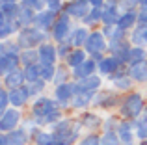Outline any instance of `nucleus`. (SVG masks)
Returning <instances> with one entry per match:
<instances>
[{"label":"nucleus","mask_w":147,"mask_h":145,"mask_svg":"<svg viewBox=\"0 0 147 145\" xmlns=\"http://www.w3.org/2000/svg\"><path fill=\"white\" fill-rule=\"evenodd\" d=\"M30 117L36 121L37 127H45V125L52 127L60 119H63L61 108L54 97H37L30 108Z\"/></svg>","instance_id":"1"},{"label":"nucleus","mask_w":147,"mask_h":145,"mask_svg":"<svg viewBox=\"0 0 147 145\" xmlns=\"http://www.w3.org/2000/svg\"><path fill=\"white\" fill-rule=\"evenodd\" d=\"M80 128H84V127L78 119L63 117V119H60L56 125H52V130L50 132H52L54 138L61 145H73L80 136Z\"/></svg>","instance_id":"2"},{"label":"nucleus","mask_w":147,"mask_h":145,"mask_svg":"<svg viewBox=\"0 0 147 145\" xmlns=\"http://www.w3.org/2000/svg\"><path fill=\"white\" fill-rule=\"evenodd\" d=\"M119 115L121 119L127 121H136L145 115V99L140 91H130L125 99H123L121 106H119Z\"/></svg>","instance_id":"3"},{"label":"nucleus","mask_w":147,"mask_h":145,"mask_svg":"<svg viewBox=\"0 0 147 145\" xmlns=\"http://www.w3.org/2000/svg\"><path fill=\"white\" fill-rule=\"evenodd\" d=\"M50 37V34H45L41 30H37L36 26H30V28H22L17 34V43L22 50H28V48H39L43 43H47Z\"/></svg>","instance_id":"4"},{"label":"nucleus","mask_w":147,"mask_h":145,"mask_svg":"<svg viewBox=\"0 0 147 145\" xmlns=\"http://www.w3.org/2000/svg\"><path fill=\"white\" fill-rule=\"evenodd\" d=\"M71 32H73V28H71V17H69L65 11H61V13L58 15V21L54 22L52 30H50V39H52L56 45L65 43L67 37L71 36Z\"/></svg>","instance_id":"5"},{"label":"nucleus","mask_w":147,"mask_h":145,"mask_svg":"<svg viewBox=\"0 0 147 145\" xmlns=\"http://www.w3.org/2000/svg\"><path fill=\"white\" fill-rule=\"evenodd\" d=\"M84 50L88 52V56H95V54H104V52H108V39L104 37L102 30H91L86 45H84Z\"/></svg>","instance_id":"6"},{"label":"nucleus","mask_w":147,"mask_h":145,"mask_svg":"<svg viewBox=\"0 0 147 145\" xmlns=\"http://www.w3.org/2000/svg\"><path fill=\"white\" fill-rule=\"evenodd\" d=\"M75 97H76L75 82H65V84H61V86L54 87V99H56V102L60 104L61 110L69 108V106H71V101Z\"/></svg>","instance_id":"7"},{"label":"nucleus","mask_w":147,"mask_h":145,"mask_svg":"<svg viewBox=\"0 0 147 145\" xmlns=\"http://www.w3.org/2000/svg\"><path fill=\"white\" fill-rule=\"evenodd\" d=\"M19 123H22V113L19 108H7L4 113H0V130H2V134L17 130Z\"/></svg>","instance_id":"8"},{"label":"nucleus","mask_w":147,"mask_h":145,"mask_svg":"<svg viewBox=\"0 0 147 145\" xmlns=\"http://www.w3.org/2000/svg\"><path fill=\"white\" fill-rule=\"evenodd\" d=\"M63 11L69 15L71 19H78V21H84L86 15L91 11V6L88 0H69L65 4Z\"/></svg>","instance_id":"9"},{"label":"nucleus","mask_w":147,"mask_h":145,"mask_svg":"<svg viewBox=\"0 0 147 145\" xmlns=\"http://www.w3.org/2000/svg\"><path fill=\"white\" fill-rule=\"evenodd\" d=\"M75 86H76V93L95 95L102 87V78H100V75H93V76H88V78H82V80H75Z\"/></svg>","instance_id":"10"},{"label":"nucleus","mask_w":147,"mask_h":145,"mask_svg":"<svg viewBox=\"0 0 147 145\" xmlns=\"http://www.w3.org/2000/svg\"><path fill=\"white\" fill-rule=\"evenodd\" d=\"M123 67H125V65H123V63L119 62L117 58L106 54V56H104V58L97 63V72H99L100 76H108V78H110L112 75H115L117 71H121Z\"/></svg>","instance_id":"11"},{"label":"nucleus","mask_w":147,"mask_h":145,"mask_svg":"<svg viewBox=\"0 0 147 145\" xmlns=\"http://www.w3.org/2000/svg\"><path fill=\"white\" fill-rule=\"evenodd\" d=\"M56 21H58V13H54V11H50V9H43V11H39V13H36L34 26H36L37 30H41V32L49 34Z\"/></svg>","instance_id":"12"},{"label":"nucleus","mask_w":147,"mask_h":145,"mask_svg":"<svg viewBox=\"0 0 147 145\" xmlns=\"http://www.w3.org/2000/svg\"><path fill=\"white\" fill-rule=\"evenodd\" d=\"M37 52H39V63H43V65H56L58 47L52 43V41L43 43L39 48H37Z\"/></svg>","instance_id":"13"},{"label":"nucleus","mask_w":147,"mask_h":145,"mask_svg":"<svg viewBox=\"0 0 147 145\" xmlns=\"http://www.w3.org/2000/svg\"><path fill=\"white\" fill-rule=\"evenodd\" d=\"M102 34L108 39V47L119 45V43H123V41L129 39V32L123 30V28H119V26H102Z\"/></svg>","instance_id":"14"},{"label":"nucleus","mask_w":147,"mask_h":145,"mask_svg":"<svg viewBox=\"0 0 147 145\" xmlns=\"http://www.w3.org/2000/svg\"><path fill=\"white\" fill-rule=\"evenodd\" d=\"M21 56L19 54H0V75L6 76L21 67Z\"/></svg>","instance_id":"15"},{"label":"nucleus","mask_w":147,"mask_h":145,"mask_svg":"<svg viewBox=\"0 0 147 145\" xmlns=\"http://www.w3.org/2000/svg\"><path fill=\"white\" fill-rule=\"evenodd\" d=\"M127 75L130 76V80L136 84H145L147 82V60L144 62L127 65Z\"/></svg>","instance_id":"16"},{"label":"nucleus","mask_w":147,"mask_h":145,"mask_svg":"<svg viewBox=\"0 0 147 145\" xmlns=\"http://www.w3.org/2000/svg\"><path fill=\"white\" fill-rule=\"evenodd\" d=\"M88 37H90V30H88L86 26H76V28H73L71 36L67 37V43L71 45L73 48H84Z\"/></svg>","instance_id":"17"},{"label":"nucleus","mask_w":147,"mask_h":145,"mask_svg":"<svg viewBox=\"0 0 147 145\" xmlns=\"http://www.w3.org/2000/svg\"><path fill=\"white\" fill-rule=\"evenodd\" d=\"M95 71H97V62L91 60V58H88L82 65L71 69V75H73V78H75V80H82V78H88V76H93Z\"/></svg>","instance_id":"18"},{"label":"nucleus","mask_w":147,"mask_h":145,"mask_svg":"<svg viewBox=\"0 0 147 145\" xmlns=\"http://www.w3.org/2000/svg\"><path fill=\"white\" fill-rule=\"evenodd\" d=\"M110 82H112V86L115 87L117 91H129L130 93V89H132V80H130V76L125 72V67H123L121 71H117L115 75H112L110 76Z\"/></svg>","instance_id":"19"},{"label":"nucleus","mask_w":147,"mask_h":145,"mask_svg":"<svg viewBox=\"0 0 147 145\" xmlns=\"http://www.w3.org/2000/svg\"><path fill=\"white\" fill-rule=\"evenodd\" d=\"M30 91H28V86H22V87H17V89H11L9 91V102H11V108H22L26 102L30 101Z\"/></svg>","instance_id":"20"},{"label":"nucleus","mask_w":147,"mask_h":145,"mask_svg":"<svg viewBox=\"0 0 147 145\" xmlns=\"http://www.w3.org/2000/svg\"><path fill=\"white\" fill-rule=\"evenodd\" d=\"M22 86H26V76H24V71L22 69H17V71L4 76V87L7 91L17 89V87H22Z\"/></svg>","instance_id":"21"},{"label":"nucleus","mask_w":147,"mask_h":145,"mask_svg":"<svg viewBox=\"0 0 147 145\" xmlns=\"http://www.w3.org/2000/svg\"><path fill=\"white\" fill-rule=\"evenodd\" d=\"M117 26L123 28V30H127V32H132V30L138 26V9L121 11V17H119Z\"/></svg>","instance_id":"22"},{"label":"nucleus","mask_w":147,"mask_h":145,"mask_svg":"<svg viewBox=\"0 0 147 145\" xmlns=\"http://www.w3.org/2000/svg\"><path fill=\"white\" fill-rule=\"evenodd\" d=\"M117 101L119 99L114 91H99L93 97V106H97V108H110V106L117 104Z\"/></svg>","instance_id":"23"},{"label":"nucleus","mask_w":147,"mask_h":145,"mask_svg":"<svg viewBox=\"0 0 147 145\" xmlns=\"http://www.w3.org/2000/svg\"><path fill=\"white\" fill-rule=\"evenodd\" d=\"M34 21H36V11L21 4V9H19L17 21H15V22H17V26L21 30L22 28H30V26H34Z\"/></svg>","instance_id":"24"},{"label":"nucleus","mask_w":147,"mask_h":145,"mask_svg":"<svg viewBox=\"0 0 147 145\" xmlns=\"http://www.w3.org/2000/svg\"><path fill=\"white\" fill-rule=\"evenodd\" d=\"M7 145H26L30 142V134L24 130V128H17V130L7 132Z\"/></svg>","instance_id":"25"},{"label":"nucleus","mask_w":147,"mask_h":145,"mask_svg":"<svg viewBox=\"0 0 147 145\" xmlns=\"http://www.w3.org/2000/svg\"><path fill=\"white\" fill-rule=\"evenodd\" d=\"M88 58H90V56H88V52L84 50V48H75V50L69 54V58L65 60V65L71 67V69H75V67L82 65V63L86 62Z\"/></svg>","instance_id":"26"},{"label":"nucleus","mask_w":147,"mask_h":145,"mask_svg":"<svg viewBox=\"0 0 147 145\" xmlns=\"http://www.w3.org/2000/svg\"><path fill=\"white\" fill-rule=\"evenodd\" d=\"M129 41H130L132 47H145L147 45V28L136 26V28L129 34Z\"/></svg>","instance_id":"27"},{"label":"nucleus","mask_w":147,"mask_h":145,"mask_svg":"<svg viewBox=\"0 0 147 145\" xmlns=\"http://www.w3.org/2000/svg\"><path fill=\"white\" fill-rule=\"evenodd\" d=\"M19 26L15 21H7V19H0V39L6 41L9 39V36H13V34H19Z\"/></svg>","instance_id":"28"},{"label":"nucleus","mask_w":147,"mask_h":145,"mask_svg":"<svg viewBox=\"0 0 147 145\" xmlns=\"http://www.w3.org/2000/svg\"><path fill=\"white\" fill-rule=\"evenodd\" d=\"M121 11L119 7H104L102 9V26H117Z\"/></svg>","instance_id":"29"},{"label":"nucleus","mask_w":147,"mask_h":145,"mask_svg":"<svg viewBox=\"0 0 147 145\" xmlns=\"http://www.w3.org/2000/svg\"><path fill=\"white\" fill-rule=\"evenodd\" d=\"M93 97L91 93H76V97L71 101V106L75 110H86L88 106H93Z\"/></svg>","instance_id":"30"},{"label":"nucleus","mask_w":147,"mask_h":145,"mask_svg":"<svg viewBox=\"0 0 147 145\" xmlns=\"http://www.w3.org/2000/svg\"><path fill=\"white\" fill-rule=\"evenodd\" d=\"M21 4H0V19H7V21H17Z\"/></svg>","instance_id":"31"},{"label":"nucleus","mask_w":147,"mask_h":145,"mask_svg":"<svg viewBox=\"0 0 147 145\" xmlns=\"http://www.w3.org/2000/svg\"><path fill=\"white\" fill-rule=\"evenodd\" d=\"M102 9L104 7H91V11L82 21V26L90 28V26H95V24H99V22H102Z\"/></svg>","instance_id":"32"},{"label":"nucleus","mask_w":147,"mask_h":145,"mask_svg":"<svg viewBox=\"0 0 147 145\" xmlns=\"http://www.w3.org/2000/svg\"><path fill=\"white\" fill-rule=\"evenodd\" d=\"M21 63H22V67L37 65V63H39V52H37V48H28V50H22L21 52Z\"/></svg>","instance_id":"33"},{"label":"nucleus","mask_w":147,"mask_h":145,"mask_svg":"<svg viewBox=\"0 0 147 145\" xmlns=\"http://www.w3.org/2000/svg\"><path fill=\"white\" fill-rule=\"evenodd\" d=\"M34 142H36V145H61L56 138H54L52 132H45V130L37 132V134L34 136Z\"/></svg>","instance_id":"34"},{"label":"nucleus","mask_w":147,"mask_h":145,"mask_svg":"<svg viewBox=\"0 0 147 145\" xmlns=\"http://www.w3.org/2000/svg\"><path fill=\"white\" fill-rule=\"evenodd\" d=\"M22 48L19 47L17 39H6L0 43V54H19L21 56Z\"/></svg>","instance_id":"35"},{"label":"nucleus","mask_w":147,"mask_h":145,"mask_svg":"<svg viewBox=\"0 0 147 145\" xmlns=\"http://www.w3.org/2000/svg\"><path fill=\"white\" fill-rule=\"evenodd\" d=\"M69 76H73V75H71V71H69L67 67H65V65H58L56 67V75H54V80H52L54 87L69 82Z\"/></svg>","instance_id":"36"},{"label":"nucleus","mask_w":147,"mask_h":145,"mask_svg":"<svg viewBox=\"0 0 147 145\" xmlns=\"http://www.w3.org/2000/svg\"><path fill=\"white\" fill-rule=\"evenodd\" d=\"M78 121L82 123V127H84V128H97V127H100V119H99V115H95V113H91V112L82 113Z\"/></svg>","instance_id":"37"},{"label":"nucleus","mask_w":147,"mask_h":145,"mask_svg":"<svg viewBox=\"0 0 147 145\" xmlns=\"http://www.w3.org/2000/svg\"><path fill=\"white\" fill-rule=\"evenodd\" d=\"M22 71H24V76H26V84H32V82H36V80L41 78V67H39V63H37V65L22 67Z\"/></svg>","instance_id":"38"},{"label":"nucleus","mask_w":147,"mask_h":145,"mask_svg":"<svg viewBox=\"0 0 147 145\" xmlns=\"http://www.w3.org/2000/svg\"><path fill=\"white\" fill-rule=\"evenodd\" d=\"M134 125H136V128H134V132H136V138L140 140V142L147 140V115L140 117V119H136V121H134Z\"/></svg>","instance_id":"39"},{"label":"nucleus","mask_w":147,"mask_h":145,"mask_svg":"<svg viewBox=\"0 0 147 145\" xmlns=\"http://www.w3.org/2000/svg\"><path fill=\"white\" fill-rule=\"evenodd\" d=\"M144 60H147L145 47H132V50H130V58H129V65L138 63V62H144Z\"/></svg>","instance_id":"40"},{"label":"nucleus","mask_w":147,"mask_h":145,"mask_svg":"<svg viewBox=\"0 0 147 145\" xmlns=\"http://www.w3.org/2000/svg\"><path fill=\"white\" fill-rule=\"evenodd\" d=\"M26 86H28V91H30L32 97H39V95L45 91V87H47V82L39 78V80H36V82H32V84H26Z\"/></svg>","instance_id":"41"},{"label":"nucleus","mask_w":147,"mask_h":145,"mask_svg":"<svg viewBox=\"0 0 147 145\" xmlns=\"http://www.w3.org/2000/svg\"><path fill=\"white\" fill-rule=\"evenodd\" d=\"M39 67H41V80H45V82H52L58 65H43V63H39Z\"/></svg>","instance_id":"42"},{"label":"nucleus","mask_w":147,"mask_h":145,"mask_svg":"<svg viewBox=\"0 0 147 145\" xmlns=\"http://www.w3.org/2000/svg\"><path fill=\"white\" fill-rule=\"evenodd\" d=\"M100 145H121L117 132H102V136H100Z\"/></svg>","instance_id":"43"},{"label":"nucleus","mask_w":147,"mask_h":145,"mask_svg":"<svg viewBox=\"0 0 147 145\" xmlns=\"http://www.w3.org/2000/svg\"><path fill=\"white\" fill-rule=\"evenodd\" d=\"M22 6L30 7V9H34L36 13H39V11L47 9V4H45V0H21Z\"/></svg>","instance_id":"44"},{"label":"nucleus","mask_w":147,"mask_h":145,"mask_svg":"<svg viewBox=\"0 0 147 145\" xmlns=\"http://www.w3.org/2000/svg\"><path fill=\"white\" fill-rule=\"evenodd\" d=\"M9 106H11V102H9V91H7L6 87H2V89H0V113H4Z\"/></svg>","instance_id":"45"},{"label":"nucleus","mask_w":147,"mask_h":145,"mask_svg":"<svg viewBox=\"0 0 147 145\" xmlns=\"http://www.w3.org/2000/svg\"><path fill=\"white\" fill-rule=\"evenodd\" d=\"M119 123H121V121H119L117 117H108V119L102 123V130L104 132H117Z\"/></svg>","instance_id":"46"},{"label":"nucleus","mask_w":147,"mask_h":145,"mask_svg":"<svg viewBox=\"0 0 147 145\" xmlns=\"http://www.w3.org/2000/svg\"><path fill=\"white\" fill-rule=\"evenodd\" d=\"M58 47V58H61V60H67L69 58V54H71L75 48L71 47V45L65 41V43H60V45H56Z\"/></svg>","instance_id":"47"},{"label":"nucleus","mask_w":147,"mask_h":145,"mask_svg":"<svg viewBox=\"0 0 147 145\" xmlns=\"http://www.w3.org/2000/svg\"><path fill=\"white\" fill-rule=\"evenodd\" d=\"M45 4H47V9L54 11V13H58V15H60L61 11H63V7H65L63 0H45Z\"/></svg>","instance_id":"48"},{"label":"nucleus","mask_w":147,"mask_h":145,"mask_svg":"<svg viewBox=\"0 0 147 145\" xmlns=\"http://www.w3.org/2000/svg\"><path fill=\"white\" fill-rule=\"evenodd\" d=\"M78 145H100V136L97 134H88L78 142Z\"/></svg>","instance_id":"49"},{"label":"nucleus","mask_w":147,"mask_h":145,"mask_svg":"<svg viewBox=\"0 0 147 145\" xmlns=\"http://www.w3.org/2000/svg\"><path fill=\"white\" fill-rule=\"evenodd\" d=\"M123 11L127 9H140V0H121Z\"/></svg>","instance_id":"50"},{"label":"nucleus","mask_w":147,"mask_h":145,"mask_svg":"<svg viewBox=\"0 0 147 145\" xmlns=\"http://www.w3.org/2000/svg\"><path fill=\"white\" fill-rule=\"evenodd\" d=\"M138 26L147 28V7H140L138 9Z\"/></svg>","instance_id":"51"},{"label":"nucleus","mask_w":147,"mask_h":145,"mask_svg":"<svg viewBox=\"0 0 147 145\" xmlns=\"http://www.w3.org/2000/svg\"><path fill=\"white\" fill-rule=\"evenodd\" d=\"M104 7H121V0H106Z\"/></svg>","instance_id":"52"},{"label":"nucleus","mask_w":147,"mask_h":145,"mask_svg":"<svg viewBox=\"0 0 147 145\" xmlns=\"http://www.w3.org/2000/svg\"><path fill=\"white\" fill-rule=\"evenodd\" d=\"M90 2L91 7H104V4H106V0H88Z\"/></svg>","instance_id":"53"},{"label":"nucleus","mask_w":147,"mask_h":145,"mask_svg":"<svg viewBox=\"0 0 147 145\" xmlns=\"http://www.w3.org/2000/svg\"><path fill=\"white\" fill-rule=\"evenodd\" d=\"M0 145H7V136L6 134H0Z\"/></svg>","instance_id":"54"},{"label":"nucleus","mask_w":147,"mask_h":145,"mask_svg":"<svg viewBox=\"0 0 147 145\" xmlns=\"http://www.w3.org/2000/svg\"><path fill=\"white\" fill-rule=\"evenodd\" d=\"M0 4H19V0H0Z\"/></svg>","instance_id":"55"},{"label":"nucleus","mask_w":147,"mask_h":145,"mask_svg":"<svg viewBox=\"0 0 147 145\" xmlns=\"http://www.w3.org/2000/svg\"><path fill=\"white\" fill-rule=\"evenodd\" d=\"M140 7H147V0H140Z\"/></svg>","instance_id":"56"},{"label":"nucleus","mask_w":147,"mask_h":145,"mask_svg":"<svg viewBox=\"0 0 147 145\" xmlns=\"http://www.w3.org/2000/svg\"><path fill=\"white\" fill-rule=\"evenodd\" d=\"M138 145H147V140H144V142H140Z\"/></svg>","instance_id":"57"},{"label":"nucleus","mask_w":147,"mask_h":145,"mask_svg":"<svg viewBox=\"0 0 147 145\" xmlns=\"http://www.w3.org/2000/svg\"><path fill=\"white\" fill-rule=\"evenodd\" d=\"M145 115H147V110H145Z\"/></svg>","instance_id":"58"}]
</instances>
